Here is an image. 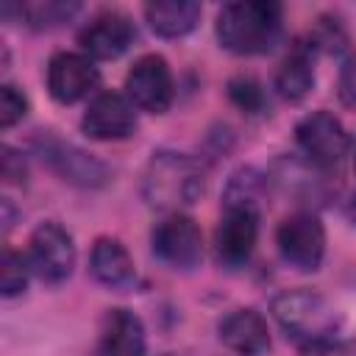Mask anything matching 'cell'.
Wrapping results in <instances>:
<instances>
[{"label":"cell","mask_w":356,"mask_h":356,"mask_svg":"<svg viewBox=\"0 0 356 356\" xmlns=\"http://www.w3.org/2000/svg\"><path fill=\"white\" fill-rule=\"evenodd\" d=\"M273 317L298 348L312 353L337 348L342 334V317L337 314V309L312 289H286L275 295Z\"/></svg>","instance_id":"6da1fadb"},{"label":"cell","mask_w":356,"mask_h":356,"mask_svg":"<svg viewBox=\"0 0 356 356\" xmlns=\"http://www.w3.org/2000/svg\"><path fill=\"white\" fill-rule=\"evenodd\" d=\"M284 11L273 0H239L228 3L217 14V39L236 56H259L278 44Z\"/></svg>","instance_id":"7a4b0ae2"},{"label":"cell","mask_w":356,"mask_h":356,"mask_svg":"<svg viewBox=\"0 0 356 356\" xmlns=\"http://www.w3.org/2000/svg\"><path fill=\"white\" fill-rule=\"evenodd\" d=\"M203 189H206L203 170L186 153L159 150L150 156L142 172V197L147 200V206L161 211L178 214V209L197 203Z\"/></svg>","instance_id":"3957f363"},{"label":"cell","mask_w":356,"mask_h":356,"mask_svg":"<svg viewBox=\"0 0 356 356\" xmlns=\"http://www.w3.org/2000/svg\"><path fill=\"white\" fill-rule=\"evenodd\" d=\"M36 153L42 161L67 184L81 186V189H100L111 181V170L92 153L53 136V134H39L33 139Z\"/></svg>","instance_id":"277c9868"},{"label":"cell","mask_w":356,"mask_h":356,"mask_svg":"<svg viewBox=\"0 0 356 356\" xmlns=\"http://www.w3.org/2000/svg\"><path fill=\"white\" fill-rule=\"evenodd\" d=\"M275 245H278L281 259L289 267H295L300 273H314L325 253L323 222L312 211L289 214L275 231Z\"/></svg>","instance_id":"5b68a950"},{"label":"cell","mask_w":356,"mask_h":356,"mask_svg":"<svg viewBox=\"0 0 356 356\" xmlns=\"http://www.w3.org/2000/svg\"><path fill=\"white\" fill-rule=\"evenodd\" d=\"M28 264L31 270L47 281V284H61L72 275L75 267V245L67 228L58 222L47 220L31 234V250H28Z\"/></svg>","instance_id":"8992f818"},{"label":"cell","mask_w":356,"mask_h":356,"mask_svg":"<svg viewBox=\"0 0 356 356\" xmlns=\"http://www.w3.org/2000/svg\"><path fill=\"white\" fill-rule=\"evenodd\" d=\"M295 139L303 156L320 170L337 167L348 153V134L342 122L328 111L306 114L295 128Z\"/></svg>","instance_id":"52a82bcc"},{"label":"cell","mask_w":356,"mask_h":356,"mask_svg":"<svg viewBox=\"0 0 356 356\" xmlns=\"http://www.w3.org/2000/svg\"><path fill=\"white\" fill-rule=\"evenodd\" d=\"M150 245H153V253L164 264H170L175 270H192L203 259V236H200V228L186 214H170V217H164L153 228Z\"/></svg>","instance_id":"ba28073f"},{"label":"cell","mask_w":356,"mask_h":356,"mask_svg":"<svg viewBox=\"0 0 356 356\" xmlns=\"http://www.w3.org/2000/svg\"><path fill=\"white\" fill-rule=\"evenodd\" d=\"M125 92L136 108L150 114H164L175 97V83L167 61L156 53L142 56L125 75Z\"/></svg>","instance_id":"9c48e42d"},{"label":"cell","mask_w":356,"mask_h":356,"mask_svg":"<svg viewBox=\"0 0 356 356\" xmlns=\"http://www.w3.org/2000/svg\"><path fill=\"white\" fill-rule=\"evenodd\" d=\"M259 239V209L225 206V214L214 231V256L222 267H242Z\"/></svg>","instance_id":"30bf717a"},{"label":"cell","mask_w":356,"mask_h":356,"mask_svg":"<svg viewBox=\"0 0 356 356\" xmlns=\"http://www.w3.org/2000/svg\"><path fill=\"white\" fill-rule=\"evenodd\" d=\"M81 128L86 136L100 139V142H117L125 139L136 131V111L134 103L117 92H103L97 95L89 108L81 117Z\"/></svg>","instance_id":"8fae6325"},{"label":"cell","mask_w":356,"mask_h":356,"mask_svg":"<svg viewBox=\"0 0 356 356\" xmlns=\"http://www.w3.org/2000/svg\"><path fill=\"white\" fill-rule=\"evenodd\" d=\"M100 83V72L83 53H56L47 64V92L58 103H75Z\"/></svg>","instance_id":"7c38bea8"},{"label":"cell","mask_w":356,"mask_h":356,"mask_svg":"<svg viewBox=\"0 0 356 356\" xmlns=\"http://www.w3.org/2000/svg\"><path fill=\"white\" fill-rule=\"evenodd\" d=\"M134 36H136V28L128 14L100 11L78 33V42L92 58H117L131 47Z\"/></svg>","instance_id":"4fadbf2b"},{"label":"cell","mask_w":356,"mask_h":356,"mask_svg":"<svg viewBox=\"0 0 356 356\" xmlns=\"http://www.w3.org/2000/svg\"><path fill=\"white\" fill-rule=\"evenodd\" d=\"M220 342L239 356H261L270 348L267 320L256 309H234L220 320Z\"/></svg>","instance_id":"5bb4252c"},{"label":"cell","mask_w":356,"mask_h":356,"mask_svg":"<svg viewBox=\"0 0 356 356\" xmlns=\"http://www.w3.org/2000/svg\"><path fill=\"white\" fill-rule=\"evenodd\" d=\"M145 328L142 320L128 309H108L100 325L95 356H142Z\"/></svg>","instance_id":"9a60e30c"},{"label":"cell","mask_w":356,"mask_h":356,"mask_svg":"<svg viewBox=\"0 0 356 356\" xmlns=\"http://www.w3.org/2000/svg\"><path fill=\"white\" fill-rule=\"evenodd\" d=\"M89 270H92L95 281H100L108 289H125L136 281L131 253L125 250V245L120 239H111V236H100L95 242L92 256H89Z\"/></svg>","instance_id":"2e32d148"},{"label":"cell","mask_w":356,"mask_h":356,"mask_svg":"<svg viewBox=\"0 0 356 356\" xmlns=\"http://www.w3.org/2000/svg\"><path fill=\"white\" fill-rule=\"evenodd\" d=\"M145 19L153 28V33L164 39H178L197 25L200 6L192 0H156L145 6Z\"/></svg>","instance_id":"e0dca14e"},{"label":"cell","mask_w":356,"mask_h":356,"mask_svg":"<svg viewBox=\"0 0 356 356\" xmlns=\"http://www.w3.org/2000/svg\"><path fill=\"white\" fill-rule=\"evenodd\" d=\"M312 47H314V42H312V44L298 42V44L292 47V53L281 61L278 72H275V89H278V95H281L284 100H289V103L303 100V97L312 92V86H314Z\"/></svg>","instance_id":"ac0fdd59"},{"label":"cell","mask_w":356,"mask_h":356,"mask_svg":"<svg viewBox=\"0 0 356 356\" xmlns=\"http://www.w3.org/2000/svg\"><path fill=\"white\" fill-rule=\"evenodd\" d=\"M19 19H25L28 28L33 31H50L58 28L61 22L72 19L78 14V3H64V0H44V3H17Z\"/></svg>","instance_id":"d6986e66"},{"label":"cell","mask_w":356,"mask_h":356,"mask_svg":"<svg viewBox=\"0 0 356 356\" xmlns=\"http://www.w3.org/2000/svg\"><path fill=\"white\" fill-rule=\"evenodd\" d=\"M28 270H31V264L14 248H3V259H0V292L6 298L19 295L25 289V284H28Z\"/></svg>","instance_id":"ffe728a7"},{"label":"cell","mask_w":356,"mask_h":356,"mask_svg":"<svg viewBox=\"0 0 356 356\" xmlns=\"http://www.w3.org/2000/svg\"><path fill=\"white\" fill-rule=\"evenodd\" d=\"M228 95L248 114H259L264 108V89H261V83L253 75H236V78H231Z\"/></svg>","instance_id":"44dd1931"},{"label":"cell","mask_w":356,"mask_h":356,"mask_svg":"<svg viewBox=\"0 0 356 356\" xmlns=\"http://www.w3.org/2000/svg\"><path fill=\"white\" fill-rule=\"evenodd\" d=\"M25 114H28V97H25V92L17 89L14 83H3L0 86V125L3 128H11Z\"/></svg>","instance_id":"7402d4cb"},{"label":"cell","mask_w":356,"mask_h":356,"mask_svg":"<svg viewBox=\"0 0 356 356\" xmlns=\"http://www.w3.org/2000/svg\"><path fill=\"white\" fill-rule=\"evenodd\" d=\"M0 153H3V156H0V175H3V181H6V184H25L28 170H25L22 153H17V150L8 147V145H6Z\"/></svg>","instance_id":"603a6c76"},{"label":"cell","mask_w":356,"mask_h":356,"mask_svg":"<svg viewBox=\"0 0 356 356\" xmlns=\"http://www.w3.org/2000/svg\"><path fill=\"white\" fill-rule=\"evenodd\" d=\"M339 100L345 106H356V56H350L342 64V72H339Z\"/></svg>","instance_id":"cb8c5ba5"},{"label":"cell","mask_w":356,"mask_h":356,"mask_svg":"<svg viewBox=\"0 0 356 356\" xmlns=\"http://www.w3.org/2000/svg\"><path fill=\"white\" fill-rule=\"evenodd\" d=\"M350 214H353V220H356V197H353V203H350Z\"/></svg>","instance_id":"d4e9b609"},{"label":"cell","mask_w":356,"mask_h":356,"mask_svg":"<svg viewBox=\"0 0 356 356\" xmlns=\"http://www.w3.org/2000/svg\"><path fill=\"white\" fill-rule=\"evenodd\" d=\"M353 170H356V153H353Z\"/></svg>","instance_id":"484cf974"}]
</instances>
